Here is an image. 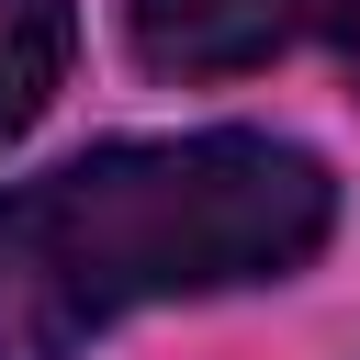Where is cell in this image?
Returning a JSON list of instances; mask_svg holds the SVG:
<instances>
[{
	"instance_id": "4",
	"label": "cell",
	"mask_w": 360,
	"mask_h": 360,
	"mask_svg": "<svg viewBox=\"0 0 360 360\" xmlns=\"http://www.w3.org/2000/svg\"><path fill=\"white\" fill-rule=\"evenodd\" d=\"M338 56H349V79H360V0H338Z\"/></svg>"
},
{
	"instance_id": "3",
	"label": "cell",
	"mask_w": 360,
	"mask_h": 360,
	"mask_svg": "<svg viewBox=\"0 0 360 360\" xmlns=\"http://www.w3.org/2000/svg\"><path fill=\"white\" fill-rule=\"evenodd\" d=\"M68 56H79L68 0H0V146L45 124V101L68 90Z\"/></svg>"
},
{
	"instance_id": "2",
	"label": "cell",
	"mask_w": 360,
	"mask_h": 360,
	"mask_svg": "<svg viewBox=\"0 0 360 360\" xmlns=\"http://www.w3.org/2000/svg\"><path fill=\"white\" fill-rule=\"evenodd\" d=\"M338 0H124V45L146 79H236L304 45Z\"/></svg>"
},
{
	"instance_id": "1",
	"label": "cell",
	"mask_w": 360,
	"mask_h": 360,
	"mask_svg": "<svg viewBox=\"0 0 360 360\" xmlns=\"http://www.w3.org/2000/svg\"><path fill=\"white\" fill-rule=\"evenodd\" d=\"M338 180L292 135H146L0 191V360H79L135 304L281 281L326 248Z\"/></svg>"
}]
</instances>
